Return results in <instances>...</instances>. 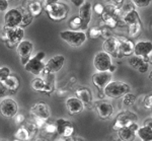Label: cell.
<instances>
[{"mask_svg":"<svg viewBox=\"0 0 152 141\" xmlns=\"http://www.w3.org/2000/svg\"><path fill=\"white\" fill-rule=\"evenodd\" d=\"M38 130L39 129L35 123L28 122L24 126L19 127L18 131L14 133V139L20 141H31V139H34Z\"/></svg>","mask_w":152,"mask_h":141,"instance_id":"obj_8","label":"cell"},{"mask_svg":"<svg viewBox=\"0 0 152 141\" xmlns=\"http://www.w3.org/2000/svg\"><path fill=\"white\" fill-rule=\"evenodd\" d=\"M88 37L90 39H97L100 37V28L99 26H92L88 31Z\"/></svg>","mask_w":152,"mask_h":141,"instance_id":"obj_36","label":"cell"},{"mask_svg":"<svg viewBox=\"0 0 152 141\" xmlns=\"http://www.w3.org/2000/svg\"><path fill=\"white\" fill-rule=\"evenodd\" d=\"M116 141H123V140H122V139H120V138H118V139H117Z\"/></svg>","mask_w":152,"mask_h":141,"instance_id":"obj_50","label":"cell"},{"mask_svg":"<svg viewBox=\"0 0 152 141\" xmlns=\"http://www.w3.org/2000/svg\"><path fill=\"white\" fill-rule=\"evenodd\" d=\"M137 135L142 141H151L152 140V126H143L139 127L137 130Z\"/></svg>","mask_w":152,"mask_h":141,"instance_id":"obj_28","label":"cell"},{"mask_svg":"<svg viewBox=\"0 0 152 141\" xmlns=\"http://www.w3.org/2000/svg\"><path fill=\"white\" fill-rule=\"evenodd\" d=\"M9 75H10V70L8 67H0V84L3 83Z\"/></svg>","mask_w":152,"mask_h":141,"instance_id":"obj_37","label":"cell"},{"mask_svg":"<svg viewBox=\"0 0 152 141\" xmlns=\"http://www.w3.org/2000/svg\"><path fill=\"white\" fill-rule=\"evenodd\" d=\"M23 37L24 31L19 26L14 29H6V40L4 44L9 49H13L14 47L18 46V44L23 41Z\"/></svg>","mask_w":152,"mask_h":141,"instance_id":"obj_9","label":"cell"},{"mask_svg":"<svg viewBox=\"0 0 152 141\" xmlns=\"http://www.w3.org/2000/svg\"><path fill=\"white\" fill-rule=\"evenodd\" d=\"M60 38L72 47H79L86 41L87 35L79 31H63L60 33Z\"/></svg>","mask_w":152,"mask_h":141,"instance_id":"obj_5","label":"cell"},{"mask_svg":"<svg viewBox=\"0 0 152 141\" xmlns=\"http://www.w3.org/2000/svg\"><path fill=\"white\" fill-rule=\"evenodd\" d=\"M104 6L102 5V3H96L94 5V10L95 11V13H97V14H99V15H102V11H104Z\"/></svg>","mask_w":152,"mask_h":141,"instance_id":"obj_43","label":"cell"},{"mask_svg":"<svg viewBox=\"0 0 152 141\" xmlns=\"http://www.w3.org/2000/svg\"><path fill=\"white\" fill-rule=\"evenodd\" d=\"M8 93V90H6L5 87H4L2 84H0V98H2V96L6 95V93Z\"/></svg>","mask_w":152,"mask_h":141,"instance_id":"obj_45","label":"cell"},{"mask_svg":"<svg viewBox=\"0 0 152 141\" xmlns=\"http://www.w3.org/2000/svg\"><path fill=\"white\" fill-rule=\"evenodd\" d=\"M24 121H26V117H24V115H23V114H16L15 117H14V122L18 125H21Z\"/></svg>","mask_w":152,"mask_h":141,"instance_id":"obj_42","label":"cell"},{"mask_svg":"<svg viewBox=\"0 0 152 141\" xmlns=\"http://www.w3.org/2000/svg\"><path fill=\"white\" fill-rule=\"evenodd\" d=\"M137 119H138V117H137L136 114L130 112V111L121 112L120 114H118L116 119H115L114 124H113V130L119 131L122 128L129 127L131 124L137 122Z\"/></svg>","mask_w":152,"mask_h":141,"instance_id":"obj_7","label":"cell"},{"mask_svg":"<svg viewBox=\"0 0 152 141\" xmlns=\"http://www.w3.org/2000/svg\"><path fill=\"white\" fill-rule=\"evenodd\" d=\"M104 52L107 53L111 57L114 58H122L121 52H120V46L119 41H118L117 37H112V38L104 40Z\"/></svg>","mask_w":152,"mask_h":141,"instance_id":"obj_18","label":"cell"},{"mask_svg":"<svg viewBox=\"0 0 152 141\" xmlns=\"http://www.w3.org/2000/svg\"><path fill=\"white\" fill-rule=\"evenodd\" d=\"M18 8H19L20 13H21V23H20V26H19V28L23 29L24 26H28V24L31 23L34 17L31 13H29L28 8H26L24 6H19Z\"/></svg>","mask_w":152,"mask_h":141,"instance_id":"obj_29","label":"cell"},{"mask_svg":"<svg viewBox=\"0 0 152 141\" xmlns=\"http://www.w3.org/2000/svg\"><path fill=\"white\" fill-rule=\"evenodd\" d=\"M84 2H85V1H83V0H79V1H78V0H73L72 3H74V5H75V6L80 7L83 3H84Z\"/></svg>","mask_w":152,"mask_h":141,"instance_id":"obj_46","label":"cell"},{"mask_svg":"<svg viewBox=\"0 0 152 141\" xmlns=\"http://www.w3.org/2000/svg\"><path fill=\"white\" fill-rule=\"evenodd\" d=\"M144 107L146 109H151L152 107V95L148 93L147 95L144 96Z\"/></svg>","mask_w":152,"mask_h":141,"instance_id":"obj_41","label":"cell"},{"mask_svg":"<svg viewBox=\"0 0 152 141\" xmlns=\"http://www.w3.org/2000/svg\"><path fill=\"white\" fill-rule=\"evenodd\" d=\"M18 112V105L14 100L9 98H4L0 103V114L7 119L14 118Z\"/></svg>","mask_w":152,"mask_h":141,"instance_id":"obj_12","label":"cell"},{"mask_svg":"<svg viewBox=\"0 0 152 141\" xmlns=\"http://www.w3.org/2000/svg\"><path fill=\"white\" fill-rule=\"evenodd\" d=\"M100 37H102L104 40H107V39L112 38V37H114L112 29L107 28V26H100Z\"/></svg>","mask_w":152,"mask_h":141,"instance_id":"obj_35","label":"cell"},{"mask_svg":"<svg viewBox=\"0 0 152 141\" xmlns=\"http://www.w3.org/2000/svg\"><path fill=\"white\" fill-rule=\"evenodd\" d=\"M28 10L29 11V13L33 15V17L39 16L41 14L42 10H43V5H42V2H40V1H31V2H28Z\"/></svg>","mask_w":152,"mask_h":141,"instance_id":"obj_30","label":"cell"},{"mask_svg":"<svg viewBox=\"0 0 152 141\" xmlns=\"http://www.w3.org/2000/svg\"><path fill=\"white\" fill-rule=\"evenodd\" d=\"M63 141H83L81 138H77V137H70V138H64Z\"/></svg>","mask_w":152,"mask_h":141,"instance_id":"obj_47","label":"cell"},{"mask_svg":"<svg viewBox=\"0 0 152 141\" xmlns=\"http://www.w3.org/2000/svg\"><path fill=\"white\" fill-rule=\"evenodd\" d=\"M118 41H119L120 46V52H121L122 57L124 56H131L134 54V47L135 44L131 40H129L126 37H117Z\"/></svg>","mask_w":152,"mask_h":141,"instance_id":"obj_21","label":"cell"},{"mask_svg":"<svg viewBox=\"0 0 152 141\" xmlns=\"http://www.w3.org/2000/svg\"><path fill=\"white\" fill-rule=\"evenodd\" d=\"M66 108H67L69 115H78L84 110L83 104L76 96L69 98L66 101Z\"/></svg>","mask_w":152,"mask_h":141,"instance_id":"obj_24","label":"cell"},{"mask_svg":"<svg viewBox=\"0 0 152 141\" xmlns=\"http://www.w3.org/2000/svg\"><path fill=\"white\" fill-rule=\"evenodd\" d=\"M150 0H145V1H141V0H133L132 3H133L134 6L137 7H146L150 4Z\"/></svg>","mask_w":152,"mask_h":141,"instance_id":"obj_40","label":"cell"},{"mask_svg":"<svg viewBox=\"0 0 152 141\" xmlns=\"http://www.w3.org/2000/svg\"><path fill=\"white\" fill-rule=\"evenodd\" d=\"M45 57L46 54L44 52H38L34 57H31L28 63L24 65V69L28 72L33 73L34 75L43 74L44 69H45V63L43 62V60Z\"/></svg>","mask_w":152,"mask_h":141,"instance_id":"obj_6","label":"cell"},{"mask_svg":"<svg viewBox=\"0 0 152 141\" xmlns=\"http://www.w3.org/2000/svg\"><path fill=\"white\" fill-rule=\"evenodd\" d=\"M120 26H128V35L131 38H137L142 31V23L140 21V16H139L138 12L136 10L123 14Z\"/></svg>","mask_w":152,"mask_h":141,"instance_id":"obj_1","label":"cell"},{"mask_svg":"<svg viewBox=\"0 0 152 141\" xmlns=\"http://www.w3.org/2000/svg\"><path fill=\"white\" fill-rule=\"evenodd\" d=\"M1 84L8 90L9 93L14 95L19 88V85H20V79H19L16 75H11L10 74V75L4 80V82L1 83Z\"/></svg>","mask_w":152,"mask_h":141,"instance_id":"obj_25","label":"cell"},{"mask_svg":"<svg viewBox=\"0 0 152 141\" xmlns=\"http://www.w3.org/2000/svg\"><path fill=\"white\" fill-rule=\"evenodd\" d=\"M31 88H33L34 90L43 93L44 87H45V79L40 78V77L34 78L31 82Z\"/></svg>","mask_w":152,"mask_h":141,"instance_id":"obj_32","label":"cell"},{"mask_svg":"<svg viewBox=\"0 0 152 141\" xmlns=\"http://www.w3.org/2000/svg\"><path fill=\"white\" fill-rule=\"evenodd\" d=\"M65 57L62 55H56L52 57L47 63H45V69H44L43 75L47 74H54L61 70V68L64 66Z\"/></svg>","mask_w":152,"mask_h":141,"instance_id":"obj_15","label":"cell"},{"mask_svg":"<svg viewBox=\"0 0 152 141\" xmlns=\"http://www.w3.org/2000/svg\"><path fill=\"white\" fill-rule=\"evenodd\" d=\"M44 7L48 13L49 17L54 21H61L65 19L68 15V8L65 4L59 3L54 0L44 1Z\"/></svg>","mask_w":152,"mask_h":141,"instance_id":"obj_2","label":"cell"},{"mask_svg":"<svg viewBox=\"0 0 152 141\" xmlns=\"http://www.w3.org/2000/svg\"><path fill=\"white\" fill-rule=\"evenodd\" d=\"M48 123L47 119H43V118H35V124L38 127V129H42L46 126V124Z\"/></svg>","mask_w":152,"mask_h":141,"instance_id":"obj_39","label":"cell"},{"mask_svg":"<svg viewBox=\"0 0 152 141\" xmlns=\"http://www.w3.org/2000/svg\"><path fill=\"white\" fill-rule=\"evenodd\" d=\"M95 110L99 114V118L102 120H107L109 119L114 113V107L112 104L107 102H99L95 106Z\"/></svg>","mask_w":152,"mask_h":141,"instance_id":"obj_23","label":"cell"},{"mask_svg":"<svg viewBox=\"0 0 152 141\" xmlns=\"http://www.w3.org/2000/svg\"><path fill=\"white\" fill-rule=\"evenodd\" d=\"M8 7V1L6 0H0V11H5Z\"/></svg>","mask_w":152,"mask_h":141,"instance_id":"obj_44","label":"cell"},{"mask_svg":"<svg viewBox=\"0 0 152 141\" xmlns=\"http://www.w3.org/2000/svg\"><path fill=\"white\" fill-rule=\"evenodd\" d=\"M130 93V86L123 81H111L104 88L105 96L111 98H123L125 95Z\"/></svg>","mask_w":152,"mask_h":141,"instance_id":"obj_4","label":"cell"},{"mask_svg":"<svg viewBox=\"0 0 152 141\" xmlns=\"http://www.w3.org/2000/svg\"><path fill=\"white\" fill-rule=\"evenodd\" d=\"M143 126H152V119L149 118V119H147V120L144 121Z\"/></svg>","mask_w":152,"mask_h":141,"instance_id":"obj_48","label":"cell"},{"mask_svg":"<svg viewBox=\"0 0 152 141\" xmlns=\"http://www.w3.org/2000/svg\"><path fill=\"white\" fill-rule=\"evenodd\" d=\"M112 64H113L112 57L104 51L99 52L94 58V66L96 69V71H99V72L109 71Z\"/></svg>","mask_w":152,"mask_h":141,"instance_id":"obj_11","label":"cell"},{"mask_svg":"<svg viewBox=\"0 0 152 141\" xmlns=\"http://www.w3.org/2000/svg\"><path fill=\"white\" fill-rule=\"evenodd\" d=\"M129 63L132 67L137 69L140 73H145L149 69V63L145 62L143 59L139 58V57H137V56L131 57V58L129 59Z\"/></svg>","mask_w":152,"mask_h":141,"instance_id":"obj_26","label":"cell"},{"mask_svg":"<svg viewBox=\"0 0 152 141\" xmlns=\"http://www.w3.org/2000/svg\"><path fill=\"white\" fill-rule=\"evenodd\" d=\"M92 15V5L91 2L85 1L81 6L79 7V16L82 21V29H86L88 24L90 23Z\"/></svg>","mask_w":152,"mask_h":141,"instance_id":"obj_20","label":"cell"},{"mask_svg":"<svg viewBox=\"0 0 152 141\" xmlns=\"http://www.w3.org/2000/svg\"><path fill=\"white\" fill-rule=\"evenodd\" d=\"M69 26L71 28V31H76V29H82V21L79 16H73L69 21Z\"/></svg>","mask_w":152,"mask_h":141,"instance_id":"obj_33","label":"cell"},{"mask_svg":"<svg viewBox=\"0 0 152 141\" xmlns=\"http://www.w3.org/2000/svg\"><path fill=\"white\" fill-rule=\"evenodd\" d=\"M29 114L34 118H43L48 120L49 117H50V108L46 103H36L31 107Z\"/></svg>","mask_w":152,"mask_h":141,"instance_id":"obj_19","label":"cell"},{"mask_svg":"<svg viewBox=\"0 0 152 141\" xmlns=\"http://www.w3.org/2000/svg\"><path fill=\"white\" fill-rule=\"evenodd\" d=\"M118 135H119L120 139L123 141H134V139L136 138V132L130 127H125L120 129L118 131Z\"/></svg>","mask_w":152,"mask_h":141,"instance_id":"obj_27","label":"cell"},{"mask_svg":"<svg viewBox=\"0 0 152 141\" xmlns=\"http://www.w3.org/2000/svg\"><path fill=\"white\" fill-rule=\"evenodd\" d=\"M75 95L76 98L80 101L83 106L89 108L92 104V93L91 90H89L88 87H78L77 90H75Z\"/></svg>","mask_w":152,"mask_h":141,"instance_id":"obj_22","label":"cell"},{"mask_svg":"<svg viewBox=\"0 0 152 141\" xmlns=\"http://www.w3.org/2000/svg\"><path fill=\"white\" fill-rule=\"evenodd\" d=\"M151 52H152V44L149 41H141L135 44L134 54L135 56L143 59L145 62H151Z\"/></svg>","mask_w":152,"mask_h":141,"instance_id":"obj_10","label":"cell"},{"mask_svg":"<svg viewBox=\"0 0 152 141\" xmlns=\"http://www.w3.org/2000/svg\"><path fill=\"white\" fill-rule=\"evenodd\" d=\"M13 141H20V140H18V139H14Z\"/></svg>","mask_w":152,"mask_h":141,"instance_id":"obj_51","label":"cell"},{"mask_svg":"<svg viewBox=\"0 0 152 141\" xmlns=\"http://www.w3.org/2000/svg\"><path fill=\"white\" fill-rule=\"evenodd\" d=\"M122 17H123V13L121 9H118L115 6L109 4L104 8V11L102 13V21L104 26L110 29H115L121 24Z\"/></svg>","mask_w":152,"mask_h":141,"instance_id":"obj_3","label":"cell"},{"mask_svg":"<svg viewBox=\"0 0 152 141\" xmlns=\"http://www.w3.org/2000/svg\"><path fill=\"white\" fill-rule=\"evenodd\" d=\"M136 102V96L131 93H127L123 96V105L125 107H131Z\"/></svg>","mask_w":152,"mask_h":141,"instance_id":"obj_34","label":"cell"},{"mask_svg":"<svg viewBox=\"0 0 152 141\" xmlns=\"http://www.w3.org/2000/svg\"><path fill=\"white\" fill-rule=\"evenodd\" d=\"M44 129L49 134H54V133H57V128H56L55 123H47L46 126L44 127Z\"/></svg>","mask_w":152,"mask_h":141,"instance_id":"obj_38","label":"cell"},{"mask_svg":"<svg viewBox=\"0 0 152 141\" xmlns=\"http://www.w3.org/2000/svg\"><path fill=\"white\" fill-rule=\"evenodd\" d=\"M21 13L19 8H12L8 10L4 15V29H14L20 26Z\"/></svg>","mask_w":152,"mask_h":141,"instance_id":"obj_14","label":"cell"},{"mask_svg":"<svg viewBox=\"0 0 152 141\" xmlns=\"http://www.w3.org/2000/svg\"><path fill=\"white\" fill-rule=\"evenodd\" d=\"M57 133L62 138H70L73 137L75 133V126L71 121L65 120V119H58L55 122Z\"/></svg>","mask_w":152,"mask_h":141,"instance_id":"obj_13","label":"cell"},{"mask_svg":"<svg viewBox=\"0 0 152 141\" xmlns=\"http://www.w3.org/2000/svg\"><path fill=\"white\" fill-rule=\"evenodd\" d=\"M46 76V79H45V87H44V90L43 93H52L54 91V76L53 74H47V75H44Z\"/></svg>","mask_w":152,"mask_h":141,"instance_id":"obj_31","label":"cell"},{"mask_svg":"<svg viewBox=\"0 0 152 141\" xmlns=\"http://www.w3.org/2000/svg\"><path fill=\"white\" fill-rule=\"evenodd\" d=\"M34 50V45L29 41H21L18 46V53L20 58V63L24 66L31 59Z\"/></svg>","mask_w":152,"mask_h":141,"instance_id":"obj_16","label":"cell"},{"mask_svg":"<svg viewBox=\"0 0 152 141\" xmlns=\"http://www.w3.org/2000/svg\"><path fill=\"white\" fill-rule=\"evenodd\" d=\"M35 141H49V140L45 137H39V138H37Z\"/></svg>","mask_w":152,"mask_h":141,"instance_id":"obj_49","label":"cell"},{"mask_svg":"<svg viewBox=\"0 0 152 141\" xmlns=\"http://www.w3.org/2000/svg\"><path fill=\"white\" fill-rule=\"evenodd\" d=\"M112 73H110L109 71H105V72L96 71L92 75V82L99 91H104V88L112 81Z\"/></svg>","mask_w":152,"mask_h":141,"instance_id":"obj_17","label":"cell"}]
</instances>
